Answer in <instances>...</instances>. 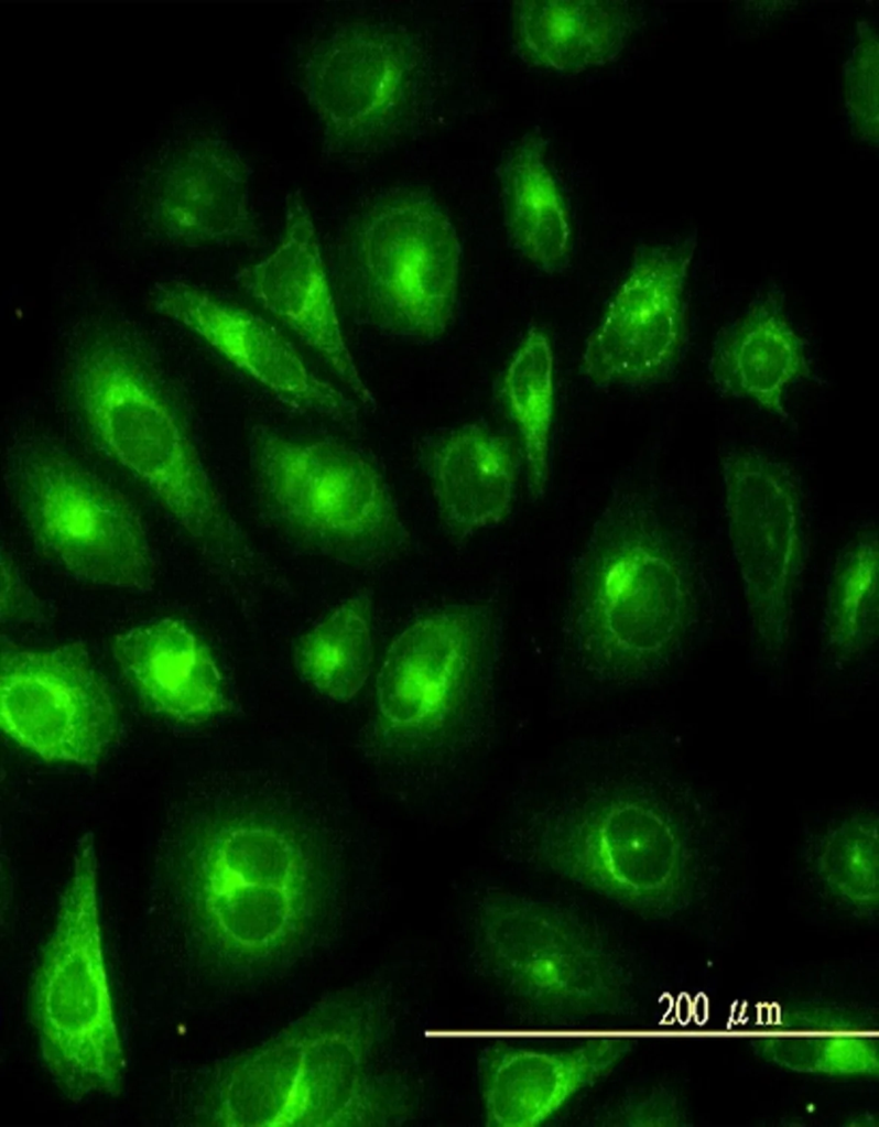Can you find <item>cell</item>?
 <instances>
[{
    "label": "cell",
    "mask_w": 879,
    "mask_h": 1127,
    "mask_svg": "<svg viewBox=\"0 0 879 1127\" xmlns=\"http://www.w3.org/2000/svg\"><path fill=\"white\" fill-rule=\"evenodd\" d=\"M583 754L516 800L504 855L640 912L696 897L730 850L715 798L652 748Z\"/></svg>",
    "instance_id": "6da1fadb"
},
{
    "label": "cell",
    "mask_w": 879,
    "mask_h": 1127,
    "mask_svg": "<svg viewBox=\"0 0 879 1127\" xmlns=\"http://www.w3.org/2000/svg\"><path fill=\"white\" fill-rule=\"evenodd\" d=\"M721 582L694 508L652 475L617 480L575 555L562 642L599 687L660 682L713 635Z\"/></svg>",
    "instance_id": "7a4b0ae2"
},
{
    "label": "cell",
    "mask_w": 879,
    "mask_h": 1127,
    "mask_svg": "<svg viewBox=\"0 0 879 1127\" xmlns=\"http://www.w3.org/2000/svg\"><path fill=\"white\" fill-rule=\"evenodd\" d=\"M392 986L363 979L327 991L258 1044L224 1060L210 1093L227 1127H388L412 1117L398 1055Z\"/></svg>",
    "instance_id": "3957f363"
},
{
    "label": "cell",
    "mask_w": 879,
    "mask_h": 1127,
    "mask_svg": "<svg viewBox=\"0 0 879 1127\" xmlns=\"http://www.w3.org/2000/svg\"><path fill=\"white\" fill-rule=\"evenodd\" d=\"M61 390L83 436L153 496L211 571L246 557L251 543L213 483L187 412L130 322L104 311L80 318Z\"/></svg>",
    "instance_id": "277c9868"
},
{
    "label": "cell",
    "mask_w": 879,
    "mask_h": 1127,
    "mask_svg": "<svg viewBox=\"0 0 879 1127\" xmlns=\"http://www.w3.org/2000/svg\"><path fill=\"white\" fill-rule=\"evenodd\" d=\"M271 815L223 819L196 839L185 891L203 941L223 968L278 978L327 943L338 885L313 837Z\"/></svg>",
    "instance_id": "5b68a950"
},
{
    "label": "cell",
    "mask_w": 879,
    "mask_h": 1127,
    "mask_svg": "<svg viewBox=\"0 0 879 1127\" xmlns=\"http://www.w3.org/2000/svg\"><path fill=\"white\" fill-rule=\"evenodd\" d=\"M503 620L488 602L446 604L410 622L376 678L371 743L427 776L478 758L496 718Z\"/></svg>",
    "instance_id": "8992f818"
},
{
    "label": "cell",
    "mask_w": 879,
    "mask_h": 1127,
    "mask_svg": "<svg viewBox=\"0 0 879 1127\" xmlns=\"http://www.w3.org/2000/svg\"><path fill=\"white\" fill-rule=\"evenodd\" d=\"M251 499L286 544L355 571L401 557L410 533L379 462L328 434L257 423L247 436Z\"/></svg>",
    "instance_id": "52a82bcc"
},
{
    "label": "cell",
    "mask_w": 879,
    "mask_h": 1127,
    "mask_svg": "<svg viewBox=\"0 0 879 1127\" xmlns=\"http://www.w3.org/2000/svg\"><path fill=\"white\" fill-rule=\"evenodd\" d=\"M462 246L427 189L382 192L338 235L329 275L352 323L404 343L428 345L451 328L458 303Z\"/></svg>",
    "instance_id": "ba28073f"
},
{
    "label": "cell",
    "mask_w": 879,
    "mask_h": 1127,
    "mask_svg": "<svg viewBox=\"0 0 879 1127\" xmlns=\"http://www.w3.org/2000/svg\"><path fill=\"white\" fill-rule=\"evenodd\" d=\"M30 1016L44 1068L66 1098L120 1093L123 1051L104 956L90 832L76 845L31 985Z\"/></svg>",
    "instance_id": "9c48e42d"
},
{
    "label": "cell",
    "mask_w": 879,
    "mask_h": 1127,
    "mask_svg": "<svg viewBox=\"0 0 879 1127\" xmlns=\"http://www.w3.org/2000/svg\"><path fill=\"white\" fill-rule=\"evenodd\" d=\"M13 510L37 552L61 572L96 586L151 592L156 561L130 500L61 442L17 437L3 464Z\"/></svg>",
    "instance_id": "30bf717a"
},
{
    "label": "cell",
    "mask_w": 879,
    "mask_h": 1127,
    "mask_svg": "<svg viewBox=\"0 0 879 1127\" xmlns=\"http://www.w3.org/2000/svg\"><path fill=\"white\" fill-rule=\"evenodd\" d=\"M476 968L506 995L557 1020L619 1015L629 976L594 923L549 898L489 890L470 923Z\"/></svg>",
    "instance_id": "8fae6325"
},
{
    "label": "cell",
    "mask_w": 879,
    "mask_h": 1127,
    "mask_svg": "<svg viewBox=\"0 0 879 1127\" xmlns=\"http://www.w3.org/2000/svg\"><path fill=\"white\" fill-rule=\"evenodd\" d=\"M297 82L317 118L323 151L335 159L400 147L423 130L435 100L428 52L412 30L391 21L335 26L302 55Z\"/></svg>",
    "instance_id": "7c38bea8"
},
{
    "label": "cell",
    "mask_w": 879,
    "mask_h": 1127,
    "mask_svg": "<svg viewBox=\"0 0 879 1127\" xmlns=\"http://www.w3.org/2000/svg\"><path fill=\"white\" fill-rule=\"evenodd\" d=\"M725 519L758 660L778 664L791 646L810 552V509L792 466L753 445L721 457Z\"/></svg>",
    "instance_id": "4fadbf2b"
},
{
    "label": "cell",
    "mask_w": 879,
    "mask_h": 1127,
    "mask_svg": "<svg viewBox=\"0 0 879 1127\" xmlns=\"http://www.w3.org/2000/svg\"><path fill=\"white\" fill-rule=\"evenodd\" d=\"M0 724L19 746L50 762L95 767L119 729V709L87 647L1 642Z\"/></svg>",
    "instance_id": "5bb4252c"
},
{
    "label": "cell",
    "mask_w": 879,
    "mask_h": 1127,
    "mask_svg": "<svg viewBox=\"0 0 879 1127\" xmlns=\"http://www.w3.org/2000/svg\"><path fill=\"white\" fill-rule=\"evenodd\" d=\"M693 235L637 248L630 266L588 336L580 360L600 388H643L668 380L690 342Z\"/></svg>",
    "instance_id": "9a60e30c"
},
{
    "label": "cell",
    "mask_w": 879,
    "mask_h": 1127,
    "mask_svg": "<svg viewBox=\"0 0 879 1127\" xmlns=\"http://www.w3.org/2000/svg\"><path fill=\"white\" fill-rule=\"evenodd\" d=\"M155 312L188 329L289 409L358 431V403L317 375L261 315L198 285L164 280L151 293Z\"/></svg>",
    "instance_id": "2e32d148"
},
{
    "label": "cell",
    "mask_w": 879,
    "mask_h": 1127,
    "mask_svg": "<svg viewBox=\"0 0 879 1127\" xmlns=\"http://www.w3.org/2000/svg\"><path fill=\"white\" fill-rule=\"evenodd\" d=\"M240 290L311 349L368 411L373 393L357 369L340 326L338 305L310 209L300 193L286 196L278 246L235 275Z\"/></svg>",
    "instance_id": "e0dca14e"
},
{
    "label": "cell",
    "mask_w": 879,
    "mask_h": 1127,
    "mask_svg": "<svg viewBox=\"0 0 879 1127\" xmlns=\"http://www.w3.org/2000/svg\"><path fill=\"white\" fill-rule=\"evenodd\" d=\"M146 185V223L165 241L208 246L259 237L249 166L225 140L204 137L176 145Z\"/></svg>",
    "instance_id": "ac0fdd59"
},
{
    "label": "cell",
    "mask_w": 879,
    "mask_h": 1127,
    "mask_svg": "<svg viewBox=\"0 0 879 1127\" xmlns=\"http://www.w3.org/2000/svg\"><path fill=\"white\" fill-rule=\"evenodd\" d=\"M623 1037L589 1038L565 1049L511 1044L490 1047L480 1058V1092L490 1127H535L623 1058Z\"/></svg>",
    "instance_id": "d6986e66"
},
{
    "label": "cell",
    "mask_w": 879,
    "mask_h": 1127,
    "mask_svg": "<svg viewBox=\"0 0 879 1127\" xmlns=\"http://www.w3.org/2000/svg\"><path fill=\"white\" fill-rule=\"evenodd\" d=\"M415 460L451 537L465 540L509 514L522 455L507 436L464 423L423 438Z\"/></svg>",
    "instance_id": "ffe728a7"
},
{
    "label": "cell",
    "mask_w": 879,
    "mask_h": 1127,
    "mask_svg": "<svg viewBox=\"0 0 879 1127\" xmlns=\"http://www.w3.org/2000/svg\"><path fill=\"white\" fill-rule=\"evenodd\" d=\"M112 659L150 709L202 724L228 709L223 673L208 643L184 620L155 618L117 633Z\"/></svg>",
    "instance_id": "44dd1931"
},
{
    "label": "cell",
    "mask_w": 879,
    "mask_h": 1127,
    "mask_svg": "<svg viewBox=\"0 0 879 1127\" xmlns=\"http://www.w3.org/2000/svg\"><path fill=\"white\" fill-rule=\"evenodd\" d=\"M716 390L748 400L782 422L790 420L788 389L812 376L810 345L792 323L775 283L758 290L716 333L708 358Z\"/></svg>",
    "instance_id": "7402d4cb"
},
{
    "label": "cell",
    "mask_w": 879,
    "mask_h": 1127,
    "mask_svg": "<svg viewBox=\"0 0 879 1127\" xmlns=\"http://www.w3.org/2000/svg\"><path fill=\"white\" fill-rule=\"evenodd\" d=\"M633 28L628 2L523 0L511 4L509 39L528 66L575 75L614 62Z\"/></svg>",
    "instance_id": "603a6c76"
},
{
    "label": "cell",
    "mask_w": 879,
    "mask_h": 1127,
    "mask_svg": "<svg viewBox=\"0 0 879 1127\" xmlns=\"http://www.w3.org/2000/svg\"><path fill=\"white\" fill-rule=\"evenodd\" d=\"M497 176L512 247L545 273L563 271L571 259L573 227L544 134L538 129L522 134L504 153Z\"/></svg>",
    "instance_id": "cb8c5ba5"
},
{
    "label": "cell",
    "mask_w": 879,
    "mask_h": 1127,
    "mask_svg": "<svg viewBox=\"0 0 879 1127\" xmlns=\"http://www.w3.org/2000/svg\"><path fill=\"white\" fill-rule=\"evenodd\" d=\"M879 636V532L857 529L829 567L821 619L824 652L839 665L859 661Z\"/></svg>",
    "instance_id": "d4e9b609"
},
{
    "label": "cell",
    "mask_w": 879,
    "mask_h": 1127,
    "mask_svg": "<svg viewBox=\"0 0 879 1127\" xmlns=\"http://www.w3.org/2000/svg\"><path fill=\"white\" fill-rule=\"evenodd\" d=\"M373 602L354 594L304 631L292 659L300 678L324 697L346 703L367 682L373 663Z\"/></svg>",
    "instance_id": "484cf974"
},
{
    "label": "cell",
    "mask_w": 879,
    "mask_h": 1127,
    "mask_svg": "<svg viewBox=\"0 0 879 1127\" xmlns=\"http://www.w3.org/2000/svg\"><path fill=\"white\" fill-rule=\"evenodd\" d=\"M501 394L521 443L527 487L532 500L545 494L554 415V355L549 336L528 330L506 368Z\"/></svg>",
    "instance_id": "4316f807"
},
{
    "label": "cell",
    "mask_w": 879,
    "mask_h": 1127,
    "mask_svg": "<svg viewBox=\"0 0 879 1127\" xmlns=\"http://www.w3.org/2000/svg\"><path fill=\"white\" fill-rule=\"evenodd\" d=\"M761 1040L770 1060L800 1073L865 1075L878 1069L876 1033L840 1014L795 1012Z\"/></svg>",
    "instance_id": "83f0119b"
},
{
    "label": "cell",
    "mask_w": 879,
    "mask_h": 1127,
    "mask_svg": "<svg viewBox=\"0 0 879 1127\" xmlns=\"http://www.w3.org/2000/svg\"><path fill=\"white\" fill-rule=\"evenodd\" d=\"M803 863L824 890L861 910L877 908L879 897V819L855 810L811 834Z\"/></svg>",
    "instance_id": "f1b7e54d"
},
{
    "label": "cell",
    "mask_w": 879,
    "mask_h": 1127,
    "mask_svg": "<svg viewBox=\"0 0 879 1127\" xmlns=\"http://www.w3.org/2000/svg\"><path fill=\"white\" fill-rule=\"evenodd\" d=\"M0 619L1 625H40L48 619V609L26 582L9 550L0 553Z\"/></svg>",
    "instance_id": "f546056e"
}]
</instances>
